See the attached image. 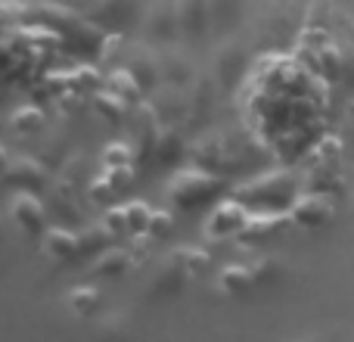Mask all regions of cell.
I'll use <instances>...</instances> for the list:
<instances>
[{"mask_svg": "<svg viewBox=\"0 0 354 342\" xmlns=\"http://www.w3.org/2000/svg\"><path fill=\"white\" fill-rule=\"evenodd\" d=\"M224 187H227V181L218 171L202 168L193 162L189 168L174 171V177L168 181V199L174 202V208L193 212V208H202L212 199H218Z\"/></svg>", "mask_w": 354, "mask_h": 342, "instance_id": "obj_1", "label": "cell"}, {"mask_svg": "<svg viewBox=\"0 0 354 342\" xmlns=\"http://www.w3.org/2000/svg\"><path fill=\"white\" fill-rule=\"evenodd\" d=\"M295 196H299L295 193V177L289 171H268V174L245 183V190H239V199L255 202L264 212H283V208L289 212Z\"/></svg>", "mask_w": 354, "mask_h": 342, "instance_id": "obj_2", "label": "cell"}, {"mask_svg": "<svg viewBox=\"0 0 354 342\" xmlns=\"http://www.w3.org/2000/svg\"><path fill=\"white\" fill-rule=\"evenodd\" d=\"M87 19L103 31H128L143 19V0H93Z\"/></svg>", "mask_w": 354, "mask_h": 342, "instance_id": "obj_3", "label": "cell"}, {"mask_svg": "<svg viewBox=\"0 0 354 342\" xmlns=\"http://www.w3.org/2000/svg\"><path fill=\"white\" fill-rule=\"evenodd\" d=\"M249 221H252V212L243 206V199H227V202H218V208L208 215L205 233L214 240H236L249 231Z\"/></svg>", "mask_w": 354, "mask_h": 342, "instance_id": "obj_4", "label": "cell"}, {"mask_svg": "<svg viewBox=\"0 0 354 342\" xmlns=\"http://www.w3.org/2000/svg\"><path fill=\"white\" fill-rule=\"evenodd\" d=\"M10 215L19 231L28 237H44V231H47V208H44L37 190H16L10 199Z\"/></svg>", "mask_w": 354, "mask_h": 342, "instance_id": "obj_5", "label": "cell"}, {"mask_svg": "<svg viewBox=\"0 0 354 342\" xmlns=\"http://www.w3.org/2000/svg\"><path fill=\"white\" fill-rule=\"evenodd\" d=\"M333 218V202L330 193L324 190H311V193H299L289 206V221L299 227H308V231H317V227L330 224Z\"/></svg>", "mask_w": 354, "mask_h": 342, "instance_id": "obj_6", "label": "cell"}, {"mask_svg": "<svg viewBox=\"0 0 354 342\" xmlns=\"http://www.w3.org/2000/svg\"><path fill=\"white\" fill-rule=\"evenodd\" d=\"M245 69H249V56L239 44H224L214 56V84L224 93H233L245 78Z\"/></svg>", "mask_w": 354, "mask_h": 342, "instance_id": "obj_7", "label": "cell"}, {"mask_svg": "<svg viewBox=\"0 0 354 342\" xmlns=\"http://www.w3.org/2000/svg\"><path fill=\"white\" fill-rule=\"evenodd\" d=\"M143 25L147 37L153 44H171L180 37V19H177L174 0H156L149 10H143Z\"/></svg>", "mask_w": 354, "mask_h": 342, "instance_id": "obj_8", "label": "cell"}, {"mask_svg": "<svg viewBox=\"0 0 354 342\" xmlns=\"http://www.w3.org/2000/svg\"><path fill=\"white\" fill-rule=\"evenodd\" d=\"M177 19H180V37L189 44L205 41L212 31V16H208V0H174Z\"/></svg>", "mask_w": 354, "mask_h": 342, "instance_id": "obj_9", "label": "cell"}, {"mask_svg": "<svg viewBox=\"0 0 354 342\" xmlns=\"http://www.w3.org/2000/svg\"><path fill=\"white\" fill-rule=\"evenodd\" d=\"M41 243H44V252H47L53 262H68V258H75L84 249V237L68 231V227H47Z\"/></svg>", "mask_w": 354, "mask_h": 342, "instance_id": "obj_10", "label": "cell"}, {"mask_svg": "<svg viewBox=\"0 0 354 342\" xmlns=\"http://www.w3.org/2000/svg\"><path fill=\"white\" fill-rule=\"evenodd\" d=\"M187 143H183V137L177 134V131L171 128H162L159 137H156V147H153V162L162 168H177L183 159H187Z\"/></svg>", "mask_w": 354, "mask_h": 342, "instance_id": "obj_11", "label": "cell"}, {"mask_svg": "<svg viewBox=\"0 0 354 342\" xmlns=\"http://www.w3.org/2000/svg\"><path fill=\"white\" fill-rule=\"evenodd\" d=\"M159 69H162V87L187 91L193 84V62L183 53H165V60H159Z\"/></svg>", "mask_w": 354, "mask_h": 342, "instance_id": "obj_12", "label": "cell"}, {"mask_svg": "<svg viewBox=\"0 0 354 342\" xmlns=\"http://www.w3.org/2000/svg\"><path fill=\"white\" fill-rule=\"evenodd\" d=\"M3 181L10 183L12 190H44V168L31 159H12L10 171L3 174Z\"/></svg>", "mask_w": 354, "mask_h": 342, "instance_id": "obj_13", "label": "cell"}, {"mask_svg": "<svg viewBox=\"0 0 354 342\" xmlns=\"http://www.w3.org/2000/svg\"><path fill=\"white\" fill-rule=\"evenodd\" d=\"M208 16L214 35H230L243 19V0H208Z\"/></svg>", "mask_w": 354, "mask_h": 342, "instance_id": "obj_14", "label": "cell"}, {"mask_svg": "<svg viewBox=\"0 0 354 342\" xmlns=\"http://www.w3.org/2000/svg\"><path fill=\"white\" fill-rule=\"evenodd\" d=\"M124 69L134 75V81L140 84L143 93H153V91H159L162 87V69H159V60H153V56L137 53Z\"/></svg>", "mask_w": 354, "mask_h": 342, "instance_id": "obj_15", "label": "cell"}, {"mask_svg": "<svg viewBox=\"0 0 354 342\" xmlns=\"http://www.w3.org/2000/svg\"><path fill=\"white\" fill-rule=\"evenodd\" d=\"M221 289L230 296H239V293H252L258 289V280H255V268L252 264H227L218 277Z\"/></svg>", "mask_w": 354, "mask_h": 342, "instance_id": "obj_16", "label": "cell"}, {"mask_svg": "<svg viewBox=\"0 0 354 342\" xmlns=\"http://www.w3.org/2000/svg\"><path fill=\"white\" fill-rule=\"evenodd\" d=\"M128 264H131L128 252H122V249H106V252H100V255L93 258L91 271H93V277H100V280H112V277L124 274V271H128Z\"/></svg>", "mask_w": 354, "mask_h": 342, "instance_id": "obj_17", "label": "cell"}, {"mask_svg": "<svg viewBox=\"0 0 354 342\" xmlns=\"http://www.w3.org/2000/svg\"><path fill=\"white\" fill-rule=\"evenodd\" d=\"M93 106L100 109V116L109 118V122H122L124 118V97L122 93H100L93 100Z\"/></svg>", "mask_w": 354, "mask_h": 342, "instance_id": "obj_18", "label": "cell"}, {"mask_svg": "<svg viewBox=\"0 0 354 342\" xmlns=\"http://www.w3.org/2000/svg\"><path fill=\"white\" fill-rule=\"evenodd\" d=\"M68 305L75 308V314H91L93 305H97V289L91 287H81V289H72V296H68Z\"/></svg>", "mask_w": 354, "mask_h": 342, "instance_id": "obj_19", "label": "cell"}, {"mask_svg": "<svg viewBox=\"0 0 354 342\" xmlns=\"http://www.w3.org/2000/svg\"><path fill=\"white\" fill-rule=\"evenodd\" d=\"M12 159H16V156H12V153H10V150H6V147H0V177H3L6 171H10Z\"/></svg>", "mask_w": 354, "mask_h": 342, "instance_id": "obj_20", "label": "cell"}, {"mask_svg": "<svg viewBox=\"0 0 354 342\" xmlns=\"http://www.w3.org/2000/svg\"><path fill=\"white\" fill-rule=\"evenodd\" d=\"M351 196H354V193H351Z\"/></svg>", "mask_w": 354, "mask_h": 342, "instance_id": "obj_21", "label": "cell"}]
</instances>
